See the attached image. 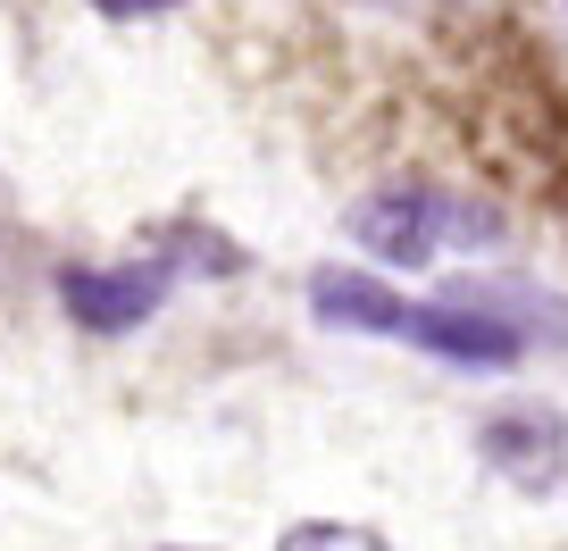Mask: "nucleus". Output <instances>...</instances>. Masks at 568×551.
Listing matches in <instances>:
<instances>
[{
  "label": "nucleus",
  "instance_id": "nucleus-3",
  "mask_svg": "<svg viewBox=\"0 0 568 551\" xmlns=\"http://www.w3.org/2000/svg\"><path fill=\"white\" fill-rule=\"evenodd\" d=\"M477 451H485V468H494L501 484H518V493H551L560 468H568V418L544 409V401H510V409L485 418Z\"/></svg>",
  "mask_w": 568,
  "mask_h": 551
},
{
  "label": "nucleus",
  "instance_id": "nucleus-1",
  "mask_svg": "<svg viewBox=\"0 0 568 551\" xmlns=\"http://www.w3.org/2000/svg\"><path fill=\"white\" fill-rule=\"evenodd\" d=\"M352 234H359V251H376L385 267H435L452 243L485 251L501 226L485 210H468V201L435 193V184H385V193H368L352 210Z\"/></svg>",
  "mask_w": 568,
  "mask_h": 551
},
{
  "label": "nucleus",
  "instance_id": "nucleus-5",
  "mask_svg": "<svg viewBox=\"0 0 568 551\" xmlns=\"http://www.w3.org/2000/svg\"><path fill=\"white\" fill-rule=\"evenodd\" d=\"M310 309H318L326 326H359V335H402L409 326L402 293L359 276V267H318V276H310Z\"/></svg>",
  "mask_w": 568,
  "mask_h": 551
},
{
  "label": "nucleus",
  "instance_id": "nucleus-7",
  "mask_svg": "<svg viewBox=\"0 0 568 551\" xmlns=\"http://www.w3.org/2000/svg\"><path fill=\"white\" fill-rule=\"evenodd\" d=\"M101 18H151V9H168V0H92Z\"/></svg>",
  "mask_w": 568,
  "mask_h": 551
},
{
  "label": "nucleus",
  "instance_id": "nucleus-4",
  "mask_svg": "<svg viewBox=\"0 0 568 551\" xmlns=\"http://www.w3.org/2000/svg\"><path fill=\"white\" fill-rule=\"evenodd\" d=\"M168 259H142V267H68L59 276V302H68L75 326H92V335H125V326H142L151 309L168 302Z\"/></svg>",
  "mask_w": 568,
  "mask_h": 551
},
{
  "label": "nucleus",
  "instance_id": "nucleus-2",
  "mask_svg": "<svg viewBox=\"0 0 568 551\" xmlns=\"http://www.w3.org/2000/svg\"><path fill=\"white\" fill-rule=\"evenodd\" d=\"M418 351H435V359H452V368H510L518 351H527V335H518L510 318H501L494 302H477V285H452L444 302H426V309H409V326H402Z\"/></svg>",
  "mask_w": 568,
  "mask_h": 551
},
{
  "label": "nucleus",
  "instance_id": "nucleus-6",
  "mask_svg": "<svg viewBox=\"0 0 568 551\" xmlns=\"http://www.w3.org/2000/svg\"><path fill=\"white\" fill-rule=\"evenodd\" d=\"M276 551H385L368 527H335V518H310V527H293Z\"/></svg>",
  "mask_w": 568,
  "mask_h": 551
}]
</instances>
